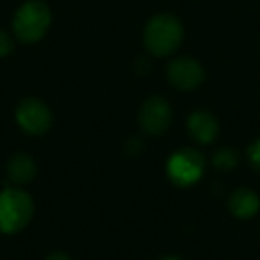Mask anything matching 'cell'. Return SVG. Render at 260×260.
<instances>
[{"instance_id":"8992f818","label":"cell","mask_w":260,"mask_h":260,"mask_svg":"<svg viewBox=\"0 0 260 260\" xmlns=\"http://www.w3.org/2000/svg\"><path fill=\"white\" fill-rule=\"evenodd\" d=\"M139 123L148 134H162L171 123V107L162 96H152L139 111Z\"/></svg>"},{"instance_id":"4fadbf2b","label":"cell","mask_w":260,"mask_h":260,"mask_svg":"<svg viewBox=\"0 0 260 260\" xmlns=\"http://www.w3.org/2000/svg\"><path fill=\"white\" fill-rule=\"evenodd\" d=\"M248 159L253 164V168H256L260 171V139H256L248 148Z\"/></svg>"},{"instance_id":"52a82bcc","label":"cell","mask_w":260,"mask_h":260,"mask_svg":"<svg viewBox=\"0 0 260 260\" xmlns=\"http://www.w3.org/2000/svg\"><path fill=\"white\" fill-rule=\"evenodd\" d=\"M203 77H205V73H203L202 64L191 57H178L168 66V80L177 89H196L203 82Z\"/></svg>"},{"instance_id":"3957f363","label":"cell","mask_w":260,"mask_h":260,"mask_svg":"<svg viewBox=\"0 0 260 260\" xmlns=\"http://www.w3.org/2000/svg\"><path fill=\"white\" fill-rule=\"evenodd\" d=\"M34 203L25 191L6 189L0 192V232L15 234L32 219Z\"/></svg>"},{"instance_id":"5b68a950","label":"cell","mask_w":260,"mask_h":260,"mask_svg":"<svg viewBox=\"0 0 260 260\" xmlns=\"http://www.w3.org/2000/svg\"><path fill=\"white\" fill-rule=\"evenodd\" d=\"M16 121L27 134H45L52 125V112L41 100L25 98L16 109Z\"/></svg>"},{"instance_id":"277c9868","label":"cell","mask_w":260,"mask_h":260,"mask_svg":"<svg viewBox=\"0 0 260 260\" xmlns=\"http://www.w3.org/2000/svg\"><path fill=\"white\" fill-rule=\"evenodd\" d=\"M203 170H205L203 155L194 148H180L168 160V177L180 187H187L198 182Z\"/></svg>"},{"instance_id":"30bf717a","label":"cell","mask_w":260,"mask_h":260,"mask_svg":"<svg viewBox=\"0 0 260 260\" xmlns=\"http://www.w3.org/2000/svg\"><path fill=\"white\" fill-rule=\"evenodd\" d=\"M8 175L15 184L30 182L34 178V175H36V164H34L32 157L23 155V153L11 157L8 162Z\"/></svg>"},{"instance_id":"9c48e42d","label":"cell","mask_w":260,"mask_h":260,"mask_svg":"<svg viewBox=\"0 0 260 260\" xmlns=\"http://www.w3.org/2000/svg\"><path fill=\"white\" fill-rule=\"evenodd\" d=\"M232 214L241 219H249L253 217L260 209V198L251 191V189H237L234 194L230 196L228 202Z\"/></svg>"},{"instance_id":"8fae6325","label":"cell","mask_w":260,"mask_h":260,"mask_svg":"<svg viewBox=\"0 0 260 260\" xmlns=\"http://www.w3.org/2000/svg\"><path fill=\"white\" fill-rule=\"evenodd\" d=\"M237 162H239V155L232 148H221L214 155V166L219 168V170H232V168L237 166Z\"/></svg>"},{"instance_id":"ba28073f","label":"cell","mask_w":260,"mask_h":260,"mask_svg":"<svg viewBox=\"0 0 260 260\" xmlns=\"http://www.w3.org/2000/svg\"><path fill=\"white\" fill-rule=\"evenodd\" d=\"M187 126H189L191 136L194 138V141L202 143V145H210V143L217 138V132H219L217 119L207 111L192 112V114L189 116Z\"/></svg>"},{"instance_id":"7c38bea8","label":"cell","mask_w":260,"mask_h":260,"mask_svg":"<svg viewBox=\"0 0 260 260\" xmlns=\"http://www.w3.org/2000/svg\"><path fill=\"white\" fill-rule=\"evenodd\" d=\"M13 48H15L13 38L6 34L4 30H0V57H6L8 54H11Z\"/></svg>"},{"instance_id":"5bb4252c","label":"cell","mask_w":260,"mask_h":260,"mask_svg":"<svg viewBox=\"0 0 260 260\" xmlns=\"http://www.w3.org/2000/svg\"><path fill=\"white\" fill-rule=\"evenodd\" d=\"M45 260H70V256L64 255V253H52V255H48Z\"/></svg>"},{"instance_id":"7a4b0ae2","label":"cell","mask_w":260,"mask_h":260,"mask_svg":"<svg viewBox=\"0 0 260 260\" xmlns=\"http://www.w3.org/2000/svg\"><path fill=\"white\" fill-rule=\"evenodd\" d=\"M52 22L50 9L41 0H29L20 6L13 18V30L22 43H36L45 36Z\"/></svg>"},{"instance_id":"9a60e30c","label":"cell","mask_w":260,"mask_h":260,"mask_svg":"<svg viewBox=\"0 0 260 260\" xmlns=\"http://www.w3.org/2000/svg\"><path fill=\"white\" fill-rule=\"evenodd\" d=\"M160 260H182V258H178V256H164V258H160Z\"/></svg>"},{"instance_id":"6da1fadb","label":"cell","mask_w":260,"mask_h":260,"mask_svg":"<svg viewBox=\"0 0 260 260\" xmlns=\"http://www.w3.org/2000/svg\"><path fill=\"white\" fill-rule=\"evenodd\" d=\"M143 40L150 54L164 57V55L173 54L180 47L184 40V27L177 16L168 15V13L155 15L146 23Z\"/></svg>"}]
</instances>
